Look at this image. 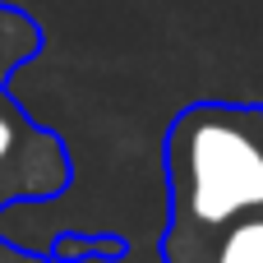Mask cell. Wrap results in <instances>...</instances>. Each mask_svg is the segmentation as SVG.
Wrapping results in <instances>:
<instances>
[{
  "instance_id": "obj_3",
  "label": "cell",
  "mask_w": 263,
  "mask_h": 263,
  "mask_svg": "<svg viewBox=\"0 0 263 263\" xmlns=\"http://www.w3.org/2000/svg\"><path fill=\"white\" fill-rule=\"evenodd\" d=\"M162 263H263V208L227 222L222 231L180 254H166Z\"/></svg>"
},
{
  "instance_id": "obj_4",
  "label": "cell",
  "mask_w": 263,
  "mask_h": 263,
  "mask_svg": "<svg viewBox=\"0 0 263 263\" xmlns=\"http://www.w3.org/2000/svg\"><path fill=\"white\" fill-rule=\"evenodd\" d=\"M51 263H79V259H125V240L120 236H55L46 245Z\"/></svg>"
},
{
  "instance_id": "obj_1",
  "label": "cell",
  "mask_w": 263,
  "mask_h": 263,
  "mask_svg": "<svg viewBox=\"0 0 263 263\" xmlns=\"http://www.w3.org/2000/svg\"><path fill=\"white\" fill-rule=\"evenodd\" d=\"M162 259L263 208V102H194L162 139Z\"/></svg>"
},
{
  "instance_id": "obj_2",
  "label": "cell",
  "mask_w": 263,
  "mask_h": 263,
  "mask_svg": "<svg viewBox=\"0 0 263 263\" xmlns=\"http://www.w3.org/2000/svg\"><path fill=\"white\" fill-rule=\"evenodd\" d=\"M42 37L32 23L0 14V213L14 203H42L69 190L74 166L55 129L23 116L9 97V79L18 65L37 60ZM0 263H51V254H23L18 245L0 240Z\"/></svg>"
}]
</instances>
